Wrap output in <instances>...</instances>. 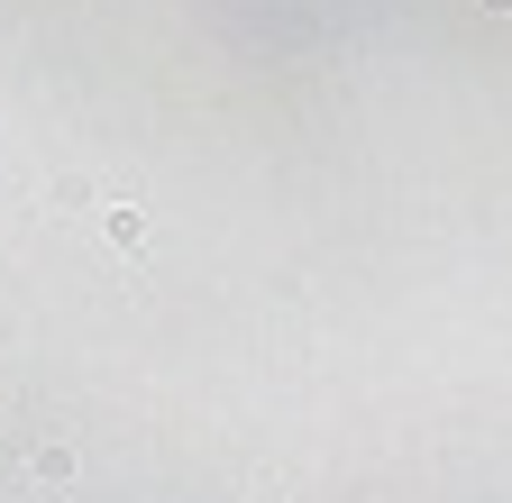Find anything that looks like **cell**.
<instances>
[{
    "label": "cell",
    "mask_w": 512,
    "mask_h": 503,
    "mask_svg": "<svg viewBox=\"0 0 512 503\" xmlns=\"http://www.w3.org/2000/svg\"><path fill=\"white\" fill-rule=\"evenodd\" d=\"M101 229H110L119 247H138V238H147V211H138V202H110V211H101Z\"/></svg>",
    "instance_id": "1"
},
{
    "label": "cell",
    "mask_w": 512,
    "mask_h": 503,
    "mask_svg": "<svg viewBox=\"0 0 512 503\" xmlns=\"http://www.w3.org/2000/svg\"><path fill=\"white\" fill-rule=\"evenodd\" d=\"M485 10H512V0H485Z\"/></svg>",
    "instance_id": "2"
}]
</instances>
